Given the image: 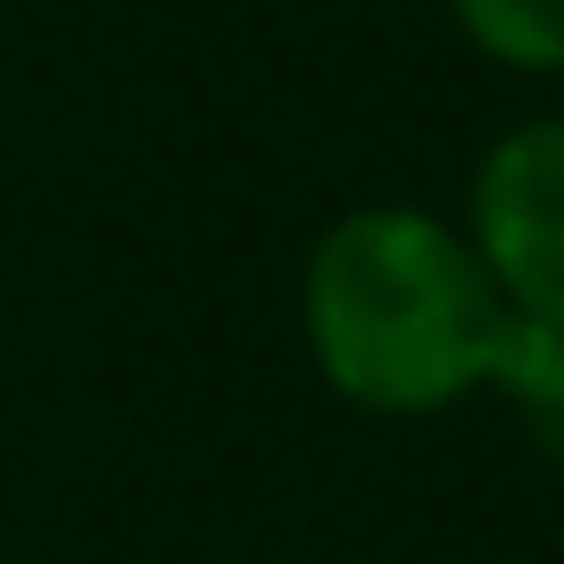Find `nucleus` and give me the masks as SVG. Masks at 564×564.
Listing matches in <instances>:
<instances>
[{
  "label": "nucleus",
  "mask_w": 564,
  "mask_h": 564,
  "mask_svg": "<svg viewBox=\"0 0 564 564\" xmlns=\"http://www.w3.org/2000/svg\"><path fill=\"white\" fill-rule=\"evenodd\" d=\"M316 373L366 415H441L498 373L514 307L474 241L423 208H349L300 282Z\"/></svg>",
  "instance_id": "nucleus-1"
},
{
  "label": "nucleus",
  "mask_w": 564,
  "mask_h": 564,
  "mask_svg": "<svg viewBox=\"0 0 564 564\" xmlns=\"http://www.w3.org/2000/svg\"><path fill=\"white\" fill-rule=\"evenodd\" d=\"M474 258L498 300L564 333V117H531L474 166Z\"/></svg>",
  "instance_id": "nucleus-2"
},
{
  "label": "nucleus",
  "mask_w": 564,
  "mask_h": 564,
  "mask_svg": "<svg viewBox=\"0 0 564 564\" xmlns=\"http://www.w3.org/2000/svg\"><path fill=\"white\" fill-rule=\"evenodd\" d=\"M498 390H507V406L523 415L531 448H540L547 465L564 474V333L556 324H531L514 316L507 324V349H498Z\"/></svg>",
  "instance_id": "nucleus-3"
},
{
  "label": "nucleus",
  "mask_w": 564,
  "mask_h": 564,
  "mask_svg": "<svg viewBox=\"0 0 564 564\" xmlns=\"http://www.w3.org/2000/svg\"><path fill=\"white\" fill-rule=\"evenodd\" d=\"M474 51H490L498 67L556 75L564 67V0H448Z\"/></svg>",
  "instance_id": "nucleus-4"
}]
</instances>
